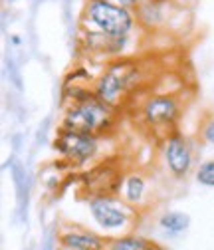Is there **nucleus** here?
Instances as JSON below:
<instances>
[{"label": "nucleus", "instance_id": "nucleus-12", "mask_svg": "<svg viewBox=\"0 0 214 250\" xmlns=\"http://www.w3.org/2000/svg\"><path fill=\"white\" fill-rule=\"evenodd\" d=\"M159 229L167 234V236H178L182 232H187L191 227V216L187 212H180V210H167L159 216L157 221Z\"/></svg>", "mask_w": 214, "mask_h": 250}, {"label": "nucleus", "instance_id": "nucleus-10", "mask_svg": "<svg viewBox=\"0 0 214 250\" xmlns=\"http://www.w3.org/2000/svg\"><path fill=\"white\" fill-rule=\"evenodd\" d=\"M147 193H149V185H147V179L141 173H129V175L123 177L119 195L127 205L141 207L147 199Z\"/></svg>", "mask_w": 214, "mask_h": 250}, {"label": "nucleus", "instance_id": "nucleus-22", "mask_svg": "<svg viewBox=\"0 0 214 250\" xmlns=\"http://www.w3.org/2000/svg\"><path fill=\"white\" fill-rule=\"evenodd\" d=\"M64 250H66V248H64Z\"/></svg>", "mask_w": 214, "mask_h": 250}, {"label": "nucleus", "instance_id": "nucleus-7", "mask_svg": "<svg viewBox=\"0 0 214 250\" xmlns=\"http://www.w3.org/2000/svg\"><path fill=\"white\" fill-rule=\"evenodd\" d=\"M163 163L167 173L175 181H185L195 167L193 141L178 131H171L163 137Z\"/></svg>", "mask_w": 214, "mask_h": 250}, {"label": "nucleus", "instance_id": "nucleus-19", "mask_svg": "<svg viewBox=\"0 0 214 250\" xmlns=\"http://www.w3.org/2000/svg\"><path fill=\"white\" fill-rule=\"evenodd\" d=\"M12 44H16V46H18V44H20V38H18V36H12Z\"/></svg>", "mask_w": 214, "mask_h": 250}, {"label": "nucleus", "instance_id": "nucleus-15", "mask_svg": "<svg viewBox=\"0 0 214 250\" xmlns=\"http://www.w3.org/2000/svg\"><path fill=\"white\" fill-rule=\"evenodd\" d=\"M200 137L208 145H214V115H208L202 121V125H200Z\"/></svg>", "mask_w": 214, "mask_h": 250}, {"label": "nucleus", "instance_id": "nucleus-4", "mask_svg": "<svg viewBox=\"0 0 214 250\" xmlns=\"http://www.w3.org/2000/svg\"><path fill=\"white\" fill-rule=\"evenodd\" d=\"M137 113L145 127L159 131L165 137L176 129V123L182 117V102L175 91L151 93L141 102Z\"/></svg>", "mask_w": 214, "mask_h": 250}, {"label": "nucleus", "instance_id": "nucleus-3", "mask_svg": "<svg viewBox=\"0 0 214 250\" xmlns=\"http://www.w3.org/2000/svg\"><path fill=\"white\" fill-rule=\"evenodd\" d=\"M115 123V107L101 102L96 93L81 102L68 104L59 127L79 131V133H91V135H101L109 131Z\"/></svg>", "mask_w": 214, "mask_h": 250}, {"label": "nucleus", "instance_id": "nucleus-20", "mask_svg": "<svg viewBox=\"0 0 214 250\" xmlns=\"http://www.w3.org/2000/svg\"><path fill=\"white\" fill-rule=\"evenodd\" d=\"M155 2H178V0H155Z\"/></svg>", "mask_w": 214, "mask_h": 250}, {"label": "nucleus", "instance_id": "nucleus-8", "mask_svg": "<svg viewBox=\"0 0 214 250\" xmlns=\"http://www.w3.org/2000/svg\"><path fill=\"white\" fill-rule=\"evenodd\" d=\"M185 6L180 2H155V0H141V4L135 8L137 22L145 30H161L171 24L175 12Z\"/></svg>", "mask_w": 214, "mask_h": 250}, {"label": "nucleus", "instance_id": "nucleus-6", "mask_svg": "<svg viewBox=\"0 0 214 250\" xmlns=\"http://www.w3.org/2000/svg\"><path fill=\"white\" fill-rule=\"evenodd\" d=\"M99 149H101L99 135H91V133H79L59 127L54 139V151L64 161L78 167L94 161L99 155Z\"/></svg>", "mask_w": 214, "mask_h": 250}, {"label": "nucleus", "instance_id": "nucleus-2", "mask_svg": "<svg viewBox=\"0 0 214 250\" xmlns=\"http://www.w3.org/2000/svg\"><path fill=\"white\" fill-rule=\"evenodd\" d=\"M139 26L133 8L119 6L109 0H87L81 12V30L107 38H129Z\"/></svg>", "mask_w": 214, "mask_h": 250}, {"label": "nucleus", "instance_id": "nucleus-5", "mask_svg": "<svg viewBox=\"0 0 214 250\" xmlns=\"http://www.w3.org/2000/svg\"><path fill=\"white\" fill-rule=\"evenodd\" d=\"M87 208L96 225L109 232L127 229L129 225H133L135 218V207L127 205L123 199L115 197L113 193L91 195L87 199Z\"/></svg>", "mask_w": 214, "mask_h": 250}, {"label": "nucleus", "instance_id": "nucleus-11", "mask_svg": "<svg viewBox=\"0 0 214 250\" xmlns=\"http://www.w3.org/2000/svg\"><path fill=\"white\" fill-rule=\"evenodd\" d=\"M12 165V179H14V187H16V199H18V212L22 218H26V210H28V197H30V183H28V175H26V167L22 163L16 161V157L8 159Z\"/></svg>", "mask_w": 214, "mask_h": 250}, {"label": "nucleus", "instance_id": "nucleus-13", "mask_svg": "<svg viewBox=\"0 0 214 250\" xmlns=\"http://www.w3.org/2000/svg\"><path fill=\"white\" fill-rule=\"evenodd\" d=\"M153 246L155 244H151L147 238L135 236V234L111 238L107 242V250H153Z\"/></svg>", "mask_w": 214, "mask_h": 250}, {"label": "nucleus", "instance_id": "nucleus-9", "mask_svg": "<svg viewBox=\"0 0 214 250\" xmlns=\"http://www.w3.org/2000/svg\"><path fill=\"white\" fill-rule=\"evenodd\" d=\"M59 244L66 250H107V240L87 229L68 227L59 232Z\"/></svg>", "mask_w": 214, "mask_h": 250}, {"label": "nucleus", "instance_id": "nucleus-21", "mask_svg": "<svg viewBox=\"0 0 214 250\" xmlns=\"http://www.w3.org/2000/svg\"><path fill=\"white\" fill-rule=\"evenodd\" d=\"M28 250H32V248H28Z\"/></svg>", "mask_w": 214, "mask_h": 250}, {"label": "nucleus", "instance_id": "nucleus-14", "mask_svg": "<svg viewBox=\"0 0 214 250\" xmlns=\"http://www.w3.org/2000/svg\"><path fill=\"white\" fill-rule=\"evenodd\" d=\"M195 179L198 185L206 187V189H214V159L202 161L195 171Z\"/></svg>", "mask_w": 214, "mask_h": 250}, {"label": "nucleus", "instance_id": "nucleus-1", "mask_svg": "<svg viewBox=\"0 0 214 250\" xmlns=\"http://www.w3.org/2000/svg\"><path fill=\"white\" fill-rule=\"evenodd\" d=\"M145 80L141 62L135 58H113L94 83V93L111 107H121Z\"/></svg>", "mask_w": 214, "mask_h": 250}, {"label": "nucleus", "instance_id": "nucleus-18", "mask_svg": "<svg viewBox=\"0 0 214 250\" xmlns=\"http://www.w3.org/2000/svg\"><path fill=\"white\" fill-rule=\"evenodd\" d=\"M109 2H115L119 6H125V8H133L135 10L141 4V0H109Z\"/></svg>", "mask_w": 214, "mask_h": 250}, {"label": "nucleus", "instance_id": "nucleus-17", "mask_svg": "<svg viewBox=\"0 0 214 250\" xmlns=\"http://www.w3.org/2000/svg\"><path fill=\"white\" fill-rule=\"evenodd\" d=\"M56 234H54V230H50L48 234H46V238L42 240V250H54V244H56Z\"/></svg>", "mask_w": 214, "mask_h": 250}, {"label": "nucleus", "instance_id": "nucleus-16", "mask_svg": "<svg viewBox=\"0 0 214 250\" xmlns=\"http://www.w3.org/2000/svg\"><path fill=\"white\" fill-rule=\"evenodd\" d=\"M8 74H10V82L16 85V89H22V80H20V74L16 72V68H14V62L12 60H8Z\"/></svg>", "mask_w": 214, "mask_h": 250}]
</instances>
